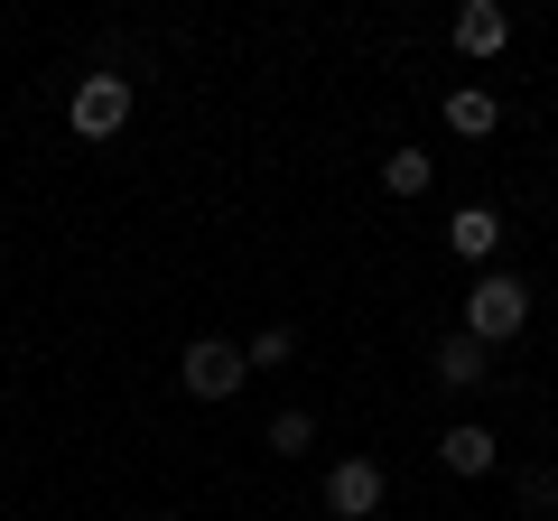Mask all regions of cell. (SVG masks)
Returning <instances> with one entry per match:
<instances>
[{"instance_id": "cell-12", "label": "cell", "mask_w": 558, "mask_h": 521, "mask_svg": "<svg viewBox=\"0 0 558 521\" xmlns=\"http://www.w3.org/2000/svg\"><path fill=\"white\" fill-rule=\"evenodd\" d=\"M260 447H279V457H307V447H317V410H279Z\"/></svg>"}, {"instance_id": "cell-3", "label": "cell", "mask_w": 558, "mask_h": 521, "mask_svg": "<svg viewBox=\"0 0 558 521\" xmlns=\"http://www.w3.org/2000/svg\"><path fill=\"white\" fill-rule=\"evenodd\" d=\"M178 381H186V401H233L242 381H252V363H242V344L196 336V344L178 354Z\"/></svg>"}, {"instance_id": "cell-2", "label": "cell", "mask_w": 558, "mask_h": 521, "mask_svg": "<svg viewBox=\"0 0 558 521\" xmlns=\"http://www.w3.org/2000/svg\"><path fill=\"white\" fill-rule=\"evenodd\" d=\"M65 131H75V141H112V131H131V75H84L75 94H65Z\"/></svg>"}, {"instance_id": "cell-14", "label": "cell", "mask_w": 558, "mask_h": 521, "mask_svg": "<svg viewBox=\"0 0 558 521\" xmlns=\"http://www.w3.org/2000/svg\"><path fill=\"white\" fill-rule=\"evenodd\" d=\"M149 521H178V512H149Z\"/></svg>"}, {"instance_id": "cell-8", "label": "cell", "mask_w": 558, "mask_h": 521, "mask_svg": "<svg viewBox=\"0 0 558 521\" xmlns=\"http://www.w3.org/2000/svg\"><path fill=\"white\" fill-rule=\"evenodd\" d=\"M438 381L447 391H484V381H494V354H484L475 336H447L438 344Z\"/></svg>"}, {"instance_id": "cell-13", "label": "cell", "mask_w": 558, "mask_h": 521, "mask_svg": "<svg viewBox=\"0 0 558 521\" xmlns=\"http://www.w3.org/2000/svg\"><path fill=\"white\" fill-rule=\"evenodd\" d=\"M521 502H531V512H558V465H531V475H521Z\"/></svg>"}, {"instance_id": "cell-11", "label": "cell", "mask_w": 558, "mask_h": 521, "mask_svg": "<svg viewBox=\"0 0 558 521\" xmlns=\"http://www.w3.org/2000/svg\"><path fill=\"white\" fill-rule=\"evenodd\" d=\"M289 354H299V326H260V336L242 344V363H252V373H279Z\"/></svg>"}, {"instance_id": "cell-5", "label": "cell", "mask_w": 558, "mask_h": 521, "mask_svg": "<svg viewBox=\"0 0 558 521\" xmlns=\"http://www.w3.org/2000/svg\"><path fill=\"white\" fill-rule=\"evenodd\" d=\"M502 47H512V10H502V0H465V10H457V57L494 65Z\"/></svg>"}, {"instance_id": "cell-10", "label": "cell", "mask_w": 558, "mask_h": 521, "mask_svg": "<svg viewBox=\"0 0 558 521\" xmlns=\"http://www.w3.org/2000/svg\"><path fill=\"white\" fill-rule=\"evenodd\" d=\"M381 186H391V196H428V186H438V149H391V159H381Z\"/></svg>"}, {"instance_id": "cell-4", "label": "cell", "mask_w": 558, "mask_h": 521, "mask_svg": "<svg viewBox=\"0 0 558 521\" xmlns=\"http://www.w3.org/2000/svg\"><path fill=\"white\" fill-rule=\"evenodd\" d=\"M381 494H391V475H381L373 457H336V465H326V512H336V521H373Z\"/></svg>"}, {"instance_id": "cell-7", "label": "cell", "mask_w": 558, "mask_h": 521, "mask_svg": "<svg viewBox=\"0 0 558 521\" xmlns=\"http://www.w3.org/2000/svg\"><path fill=\"white\" fill-rule=\"evenodd\" d=\"M447 242H457L465 260H494L502 252V215L494 205H457V215H447Z\"/></svg>"}, {"instance_id": "cell-6", "label": "cell", "mask_w": 558, "mask_h": 521, "mask_svg": "<svg viewBox=\"0 0 558 521\" xmlns=\"http://www.w3.org/2000/svg\"><path fill=\"white\" fill-rule=\"evenodd\" d=\"M438 465L447 475H494L502 465V438L484 420H457V428H438Z\"/></svg>"}, {"instance_id": "cell-9", "label": "cell", "mask_w": 558, "mask_h": 521, "mask_svg": "<svg viewBox=\"0 0 558 521\" xmlns=\"http://www.w3.org/2000/svg\"><path fill=\"white\" fill-rule=\"evenodd\" d=\"M494 121H502V102L484 94V84H457V94H447V131H457V141H494Z\"/></svg>"}, {"instance_id": "cell-1", "label": "cell", "mask_w": 558, "mask_h": 521, "mask_svg": "<svg viewBox=\"0 0 558 521\" xmlns=\"http://www.w3.org/2000/svg\"><path fill=\"white\" fill-rule=\"evenodd\" d=\"M531 326V289L512 280V270H484L475 289H465V317H457V336H475L484 354H502V344Z\"/></svg>"}]
</instances>
